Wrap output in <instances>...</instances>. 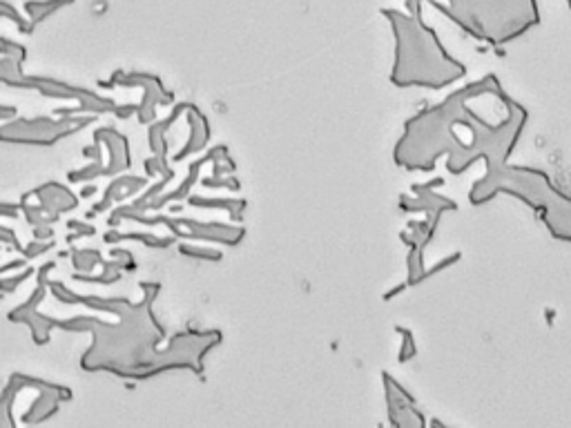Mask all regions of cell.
Here are the masks:
<instances>
[{
	"instance_id": "cell-7",
	"label": "cell",
	"mask_w": 571,
	"mask_h": 428,
	"mask_svg": "<svg viewBox=\"0 0 571 428\" xmlns=\"http://www.w3.org/2000/svg\"><path fill=\"white\" fill-rule=\"evenodd\" d=\"M397 333L404 335V344H402V350H399V362H408L416 357V341H413V333L406 331V328H397Z\"/></svg>"
},
{
	"instance_id": "cell-4",
	"label": "cell",
	"mask_w": 571,
	"mask_h": 428,
	"mask_svg": "<svg viewBox=\"0 0 571 428\" xmlns=\"http://www.w3.org/2000/svg\"><path fill=\"white\" fill-rule=\"evenodd\" d=\"M426 5L447 13L471 38L502 47L529 34L540 25L538 0H424Z\"/></svg>"
},
{
	"instance_id": "cell-8",
	"label": "cell",
	"mask_w": 571,
	"mask_h": 428,
	"mask_svg": "<svg viewBox=\"0 0 571 428\" xmlns=\"http://www.w3.org/2000/svg\"><path fill=\"white\" fill-rule=\"evenodd\" d=\"M567 5H569V9H571V0H567Z\"/></svg>"
},
{
	"instance_id": "cell-6",
	"label": "cell",
	"mask_w": 571,
	"mask_h": 428,
	"mask_svg": "<svg viewBox=\"0 0 571 428\" xmlns=\"http://www.w3.org/2000/svg\"><path fill=\"white\" fill-rule=\"evenodd\" d=\"M384 393H387V406H389V420L393 426L399 428H422L426 426L424 412L418 408L416 399L411 397L406 388H402L399 384L389 375L384 373Z\"/></svg>"
},
{
	"instance_id": "cell-5",
	"label": "cell",
	"mask_w": 571,
	"mask_h": 428,
	"mask_svg": "<svg viewBox=\"0 0 571 428\" xmlns=\"http://www.w3.org/2000/svg\"><path fill=\"white\" fill-rule=\"evenodd\" d=\"M455 210H458V203L449 201V203H442V206L426 210L422 221H408L406 232H402V241L408 248V259H406L408 261V277L404 281L406 288L420 285L422 281H426L428 277L435 275L433 270L426 268V248L433 241L437 227L442 223V217H445L447 212H455Z\"/></svg>"
},
{
	"instance_id": "cell-3",
	"label": "cell",
	"mask_w": 571,
	"mask_h": 428,
	"mask_svg": "<svg viewBox=\"0 0 571 428\" xmlns=\"http://www.w3.org/2000/svg\"><path fill=\"white\" fill-rule=\"evenodd\" d=\"M502 194L518 198L529 208L551 239L571 246V196L553 183L545 170L507 163L505 167L484 172L469 188V203L482 208Z\"/></svg>"
},
{
	"instance_id": "cell-2",
	"label": "cell",
	"mask_w": 571,
	"mask_h": 428,
	"mask_svg": "<svg viewBox=\"0 0 571 428\" xmlns=\"http://www.w3.org/2000/svg\"><path fill=\"white\" fill-rule=\"evenodd\" d=\"M408 11L384 9L395 36L391 83L399 90H447L464 81L466 65L440 40L437 32L422 18L424 0H406Z\"/></svg>"
},
{
	"instance_id": "cell-1",
	"label": "cell",
	"mask_w": 571,
	"mask_h": 428,
	"mask_svg": "<svg viewBox=\"0 0 571 428\" xmlns=\"http://www.w3.org/2000/svg\"><path fill=\"white\" fill-rule=\"evenodd\" d=\"M495 74H487L442 98L440 107L464 132L458 136L426 109L404 123L393 161L408 172H433L445 161L451 177H462L471 165L484 163V172L505 167L529 123V109L502 92Z\"/></svg>"
}]
</instances>
